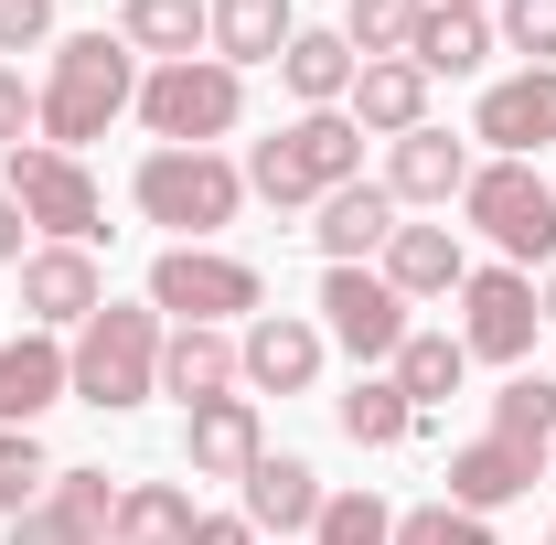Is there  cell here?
<instances>
[{"mask_svg": "<svg viewBox=\"0 0 556 545\" xmlns=\"http://www.w3.org/2000/svg\"><path fill=\"white\" fill-rule=\"evenodd\" d=\"M22 236H33V225H22V204H11V193H0V268H22V257H33Z\"/></svg>", "mask_w": 556, "mask_h": 545, "instance_id": "40", "label": "cell"}, {"mask_svg": "<svg viewBox=\"0 0 556 545\" xmlns=\"http://www.w3.org/2000/svg\"><path fill=\"white\" fill-rule=\"evenodd\" d=\"M546 471H556V449H546Z\"/></svg>", "mask_w": 556, "mask_h": 545, "instance_id": "43", "label": "cell"}, {"mask_svg": "<svg viewBox=\"0 0 556 545\" xmlns=\"http://www.w3.org/2000/svg\"><path fill=\"white\" fill-rule=\"evenodd\" d=\"M396 385H407V407L428 417L439 396H460V375H471V353H460V332H407L396 342V364H386Z\"/></svg>", "mask_w": 556, "mask_h": 545, "instance_id": "29", "label": "cell"}, {"mask_svg": "<svg viewBox=\"0 0 556 545\" xmlns=\"http://www.w3.org/2000/svg\"><path fill=\"white\" fill-rule=\"evenodd\" d=\"M182 535H193L182 481H118V545H182Z\"/></svg>", "mask_w": 556, "mask_h": 545, "instance_id": "30", "label": "cell"}, {"mask_svg": "<svg viewBox=\"0 0 556 545\" xmlns=\"http://www.w3.org/2000/svg\"><path fill=\"white\" fill-rule=\"evenodd\" d=\"M11 545H118V481L108 471H54L33 514H11Z\"/></svg>", "mask_w": 556, "mask_h": 545, "instance_id": "13", "label": "cell"}, {"mask_svg": "<svg viewBox=\"0 0 556 545\" xmlns=\"http://www.w3.org/2000/svg\"><path fill=\"white\" fill-rule=\"evenodd\" d=\"M375 268H386V289L417 310V300H460V278H471V246H460V225H396Z\"/></svg>", "mask_w": 556, "mask_h": 545, "instance_id": "16", "label": "cell"}, {"mask_svg": "<svg viewBox=\"0 0 556 545\" xmlns=\"http://www.w3.org/2000/svg\"><path fill=\"white\" fill-rule=\"evenodd\" d=\"M321 321L311 310H257L247 332H236V385H257V396H311L321 385Z\"/></svg>", "mask_w": 556, "mask_h": 545, "instance_id": "11", "label": "cell"}, {"mask_svg": "<svg viewBox=\"0 0 556 545\" xmlns=\"http://www.w3.org/2000/svg\"><path fill=\"white\" fill-rule=\"evenodd\" d=\"M460 225L482 236L503 268H556V182L535 161H482L471 182H460Z\"/></svg>", "mask_w": 556, "mask_h": 545, "instance_id": "5", "label": "cell"}, {"mask_svg": "<svg viewBox=\"0 0 556 545\" xmlns=\"http://www.w3.org/2000/svg\"><path fill=\"white\" fill-rule=\"evenodd\" d=\"M129 204L150 225H172V246H214L247 214V161H225V150H150Z\"/></svg>", "mask_w": 556, "mask_h": 545, "instance_id": "4", "label": "cell"}, {"mask_svg": "<svg viewBox=\"0 0 556 545\" xmlns=\"http://www.w3.org/2000/svg\"><path fill=\"white\" fill-rule=\"evenodd\" d=\"M118 43L150 65H182L214 43V0H118Z\"/></svg>", "mask_w": 556, "mask_h": 545, "instance_id": "24", "label": "cell"}, {"mask_svg": "<svg viewBox=\"0 0 556 545\" xmlns=\"http://www.w3.org/2000/svg\"><path fill=\"white\" fill-rule=\"evenodd\" d=\"M503 43H492V11H439L428 0V22H417V43H407V65L439 86V75H482Z\"/></svg>", "mask_w": 556, "mask_h": 545, "instance_id": "27", "label": "cell"}, {"mask_svg": "<svg viewBox=\"0 0 556 545\" xmlns=\"http://www.w3.org/2000/svg\"><path fill=\"white\" fill-rule=\"evenodd\" d=\"M353 129L364 139H407V129H428V75L407 65V54H375V65L353 75Z\"/></svg>", "mask_w": 556, "mask_h": 545, "instance_id": "21", "label": "cell"}, {"mask_svg": "<svg viewBox=\"0 0 556 545\" xmlns=\"http://www.w3.org/2000/svg\"><path fill=\"white\" fill-rule=\"evenodd\" d=\"M396 225H407V204H396L386 182H343V193H321V225H311V236H321L332 268H375Z\"/></svg>", "mask_w": 556, "mask_h": 545, "instance_id": "18", "label": "cell"}, {"mask_svg": "<svg viewBox=\"0 0 556 545\" xmlns=\"http://www.w3.org/2000/svg\"><path fill=\"white\" fill-rule=\"evenodd\" d=\"M182 460L193 481H247L268 460V428H257V396H214V407L182 417Z\"/></svg>", "mask_w": 556, "mask_h": 545, "instance_id": "17", "label": "cell"}, {"mask_svg": "<svg viewBox=\"0 0 556 545\" xmlns=\"http://www.w3.org/2000/svg\"><path fill=\"white\" fill-rule=\"evenodd\" d=\"M22 310H33V332H86V321L108 310L97 246H33V257H22Z\"/></svg>", "mask_w": 556, "mask_h": 545, "instance_id": "12", "label": "cell"}, {"mask_svg": "<svg viewBox=\"0 0 556 545\" xmlns=\"http://www.w3.org/2000/svg\"><path fill=\"white\" fill-rule=\"evenodd\" d=\"M471 139H482L492 161H535V150H556V65H525V75H503V86H482Z\"/></svg>", "mask_w": 556, "mask_h": 545, "instance_id": "14", "label": "cell"}, {"mask_svg": "<svg viewBox=\"0 0 556 545\" xmlns=\"http://www.w3.org/2000/svg\"><path fill=\"white\" fill-rule=\"evenodd\" d=\"M535 471H546V460H525V449H503V439H471V449H450V492H439V503H460V514H503V503H525V492H535Z\"/></svg>", "mask_w": 556, "mask_h": 545, "instance_id": "22", "label": "cell"}, {"mask_svg": "<svg viewBox=\"0 0 556 545\" xmlns=\"http://www.w3.org/2000/svg\"><path fill=\"white\" fill-rule=\"evenodd\" d=\"M535 332H546V310H535V278L525 268L492 257V268L460 278V353H471V364H525Z\"/></svg>", "mask_w": 556, "mask_h": 545, "instance_id": "9", "label": "cell"}, {"mask_svg": "<svg viewBox=\"0 0 556 545\" xmlns=\"http://www.w3.org/2000/svg\"><path fill=\"white\" fill-rule=\"evenodd\" d=\"M546 545H556V535H546Z\"/></svg>", "mask_w": 556, "mask_h": 545, "instance_id": "44", "label": "cell"}, {"mask_svg": "<svg viewBox=\"0 0 556 545\" xmlns=\"http://www.w3.org/2000/svg\"><path fill=\"white\" fill-rule=\"evenodd\" d=\"M396 545H492V524L460 514V503H407L396 514Z\"/></svg>", "mask_w": 556, "mask_h": 545, "instance_id": "36", "label": "cell"}, {"mask_svg": "<svg viewBox=\"0 0 556 545\" xmlns=\"http://www.w3.org/2000/svg\"><path fill=\"white\" fill-rule=\"evenodd\" d=\"M407 300L386 289V268H321V342H343L353 364H396L407 342Z\"/></svg>", "mask_w": 556, "mask_h": 545, "instance_id": "10", "label": "cell"}, {"mask_svg": "<svg viewBox=\"0 0 556 545\" xmlns=\"http://www.w3.org/2000/svg\"><path fill=\"white\" fill-rule=\"evenodd\" d=\"M0 193L22 204V225H43V246H97V236H108V193H97V172H86L75 150L22 139V150L0 161Z\"/></svg>", "mask_w": 556, "mask_h": 545, "instance_id": "7", "label": "cell"}, {"mask_svg": "<svg viewBox=\"0 0 556 545\" xmlns=\"http://www.w3.org/2000/svg\"><path fill=\"white\" fill-rule=\"evenodd\" d=\"M43 129V86H22V65H0V161Z\"/></svg>", "mask_w": 556, "mask_h": 545, "instance_id": "37", "label": "cell"}, {"mask_svg": "<svg viewBox=\"0 0 556 545\" xmlns=\"http://www.w3.org/2000/svg\"><path fill=\"white\" fill-rule=\"evenodd\" d=\"M535 310H546V332H556V268H546V278H535Z\"/></svg>", "mask_w": 556, "mask_h": 545, "instance_id": "41", "label": "cell"}, {"mask_svg": "<svg viewBox=\"0 0 556 545\" xmlns=\"http://www.w3.org/2000/svg\"><path fill=\"white\" fill-rule=\"evenodd\" d=\"M161 396H182V417L214 407V396H236V342L204 332V321H172V342H161Z\"/></svg>", "mask_w": 556, "mask_h": 545, "instance_id": "23", "label": "cell"}, {"mask_svg": "<svg viewBox=\"0 0 556 545\" xmlns=\"http://www.w3.org/2000/svg\"><path fill=\"white\" fill-rule=\"evenodd\" d=\"M182 545H257V524H247V514H193Z\"/></svg>", "mask_w": 556, "mask_h": 545, "instance_id": "39", "label": "cell"}, {"mask_svg": "<svg viewBox=\"0 0 556 545\" xmlns=\"http://www.w3.org/2000/svg\"><path fill=\"white\" fill-rule=\"evenodd\" d=\"M139 107V54L118 33H54V65H43V150H75L86 161V139H108V118H129Z\"/></svg>", "mask_w": 556, "mask_h": 545, "instance_id": "1", "label": "cell"}, {"mask_svg": "<svg viewBox=\"0 0 556 545\" xmlns=\"http://www.w3.org/2000/svg\"><path fill=\"white\" fill-rule=\"evenodd\" d=\"M417 22H428V0H353V11H343V43L375 65V54H407Z\"/></svg>", "mask_w": 556, "mask_h": 545, "instance_id": "32", "label": "cell"}, {"mask_svg": "<svg viewBox=\"0 0 556 545\" xmlns=\"http://www.w3.org/2000/svg\"><path fill=\"white\" fill-rule=\"evenodd\" d=\"M54 492V460H43V439L33 428H0V514H33Z\"/></svg>", "mask_w": 556, "mask_h": 545, "instance_id": "34", "label": "cell"}, {"mask_svg": "<svg viewBox=\"0 0 556 545\" xmlns=\"http://www.w3.org/2000/svg\"><path fill=\"white\" fill-rule=\"evenodd\" d=\"M289 33H300V11H289V0H214V65H278V54H289Z\"/></svg>", "mask_w": 556, "mask_h": 545, "instance_id": "26", "label": "cell"}, {"mask_svg": "<svg viewBox=\"0 0 556 545\" xmlns=\"http://www.w3.org/2000/svg\"><path fill=\"white\" fill-rule=\"evenodd\" d=\"M161 342H172V321L150 310V300H108L86 332L65 342V385H75V407H97V417H129L161 396Z\"/></svg>", "mask_w": 556, "mask_h": 545, "instance_id": "2", "label": "cell"}, {"mask_svg": "<svg viewBox=\"0 0 556 545\" xmlns=\"http://www.w3.org/2000/svg\"><path fill=\"white\" fill-rule=\"evenodd\" d=\"M353 75H364V54L343 43V22H332V33H311V22H300V33H289V54H278V86H289L300 107H343Z\"/></svg>", "mask_w": 556, "mask_h": 545, "instance_id": "25", "label": "cell"}, {"mask_svg": "<svg viewBox=\"0 0 556 545\" xmlns=\"http://www.w3.org/2000/svg\"><path fill=\"white\" fill-rule=\"evenodd\" d=\"M332 417H343L353 449H407L417 428H428V417L407 407V385H396V375H353L343 396H332Z\"/></svg>", "mask_w": 556, "mask_h": 545, "instance_id": "28", "label": "cell"}, {"mask_svg": "<svg viewBox=\"0 0 556 545\" xmlns=\"http://www.w3.org/2000/svg\"><path fill=\"white\" fill-rule=\"evenodd\" d=\"M471 172H482V161H471V139H450L439 118L407 129V139H386V193H396V204H439V214H450Z\"/></svg>", "mask_w": 556, "mask_h": 545, "instance_id": "15", "label": "cell"}, {"mask_svg": "<svg viewBox=\"0 0 556 545\" xmlns=\"http://www.w3.org/2000/svg\"><path fill=\"white\" fill-rule=\"evenodd\" d=\"M439 11H492V0H439Z\"/></svg>", "mask_w": 556, "mask_h": 545, "instance_id": "42", "label": "cell"}, {"mask_svg": "<svg viewBox=\"0 0 556 545\" xmlns=\"http://www.w3.org/2000/svg\"><path fill=\"white\" fill-rule=\"evenodd\" d=\"M492 43L525 65H556V0H492Z\"/></svg>", "mask_w": 556, "mask_h": 545, "instance_id": "35", "label": "cell"}, {"mask_svg": "<svg viewBox=\"0 0 556 545\" xmlns=\"http://www.w3.org/2000/svg\"><path fill=\"white\" fill-rule=\"evenodd\" d=\"M236 118H247V75L214 65V54H182V65L139 75V129L161 139V150H214Z\"/></svg>", "mask_w": 556, "mask_h": 545, "instance_id": "6", "label": "cell"}, {"mask_svg": "<svg viewBox=\"0 0 556 545\" xmlns=\"http://www.w3.org/2000/svg\"><path fill=\"white\" fill-rule=\"evenodd\" d=\"M150 310H161V321H204V332H225V321H257L268 289H257L247 257H225V246H161Z\"/></svg>", "mask_w": 556, "mask_h": 545, "instance_id": "8", "label": "cell"}, {"mask_svg": "<svg viewBox=\"0 0 556 545\" xmlns=\"http://www.w3.org/2000/svg\"><path fill=\"white\" fill-rule=\"evenodd\" d=\"M311 545H396V514L375 503V492H321V524Z\"/></svg>", "mask_w": 556, "mask_h": 545, "instance_id": "33", "label": "cell"}, {"mask_svg": "<svg viewBox=\"0 0 556 545\" xmlns=\"http://www.w3.org/2000/svg\"><path fill=\"white\" fill-rule=\"evenodd\" d=\"M65 342L54 332H11L0 342V428H33L43 407H65Z\"/></svg>", "mask_w": 556, "mask_h": 545, "instance_id": "20", "label": "cell"}, {"mask_svg": "<svg viewBox=\"0 0 556 545\" xmlns=\"http://www.w3.org/2000/svg\"><path fill=\"white\" fill-rule=\"evenodd\" d=\"M236 514H247V524H257V535H311V524H321V471H311V460H289V449H268V460H257V471L236 481Z\"/></svg>", "mask_w": 556, "mask_h": 545, "instance_id": "19", "label": "cell"}, {"mask_svg": "<svg viewBox=\"0 0 556 545\" xmlns=\"http://www.w3.org/2000/svg\"><path fill=\"white\" fill-rule=\"evenodd\" d=\"M0 54H54V0H0Z\"/></svg>", "mask_w": 556, "mask_h": 545, "instance_id": "38", "label": "cell"}, {"mask_svg": "<svg viewBox=\"0 0 556 545\" xmlns=\"http://www.w3.org/2000/svg\"><path fill=\"white\" fill-rule=\"evenodd\" d=\"M492 439L525 449V460H546L556 449V375H514V385L492 396Z\"/></svg>", "mask_w": 556, "mask_h": 545, "instance_id": "31", "label": "cell"}, {"mask_svg": "<svg viewBox=\"0 0 556 545\" xmlns=\"http://www.w3.org/2000/svg\"><path fill=\"white\" fill-rule=\"evenodd\" d=\"M343 182H364V129H353V107H300L278 139H257L247 150V193L257 204H321V193H343Z\"/></svg>", "mask_w": 556, "mask_h": 545, "instance_id": "3", "label": "cell"}]
</instances>
